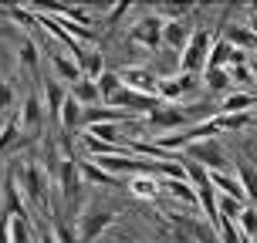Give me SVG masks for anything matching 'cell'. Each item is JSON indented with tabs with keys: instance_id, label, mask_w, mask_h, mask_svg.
I'll list each match as a JSON object with an SVG mask.
<instances>
[{
	"instance_id": "cell-31",
	"label": "cell",
	"mask_w": 257,
	"mask_h": 243,
	"mask_svg": "<svg viewBox=\"0 0 257 243\" xmlns=\"http://www.w3.org/2000/svg\"><path fill=\"white\" fill-rule=\"evenodd\" d=\"M237 230H240V236H247V240H257V206L247 203L244 209H240V216H237Z\"/></svg>"
},
{
	"instance_id": "cell-1",
	"label": "cell",
	"mask_w": 257,
	"mask_h": 243,
	"mask_svg": "<svg viewBox=\"0 0 257 243\" xmlns=\"http://www.w3.org/2000/svg\"><path fill=\"white\" fill-rule=\"evenodd\" d=\"M17 172V182H21V192L27 199V209H38V213H48L51 216L54 199H51V179L48 172L41 169V162H27L24 169H14Z\"/></svg>"
},
{
	"instance_id": "cell-6",
	"label": "cell",
	"mask_w": 257,
	"mask_h": 243,
	"mask_svg": "<svg viewBox=\"0 0 257 243\" xmlns=\"http://www.w3.org/2000/svg\"><path fill=\"white\" fill-rule=\"evenodd\" d=\"M128 41L139 44V48H146V51H159V48H163V21H159L153 11L139 14V17L128 24Z\"/></svg>"
},
{
	"instance_id": "cell-20",
	"label": "cell",
	"mask_w": 257,
	"mask_h": 243,
	"mask_svg": "<svg viewBox=\"0 0 257 243\" xmlns=\"http://www.w3.org/2000/svg\"><path fill=\"white\" fill-rule=\"evenodd\" d=\"M210 182H213L217 196H230V199H240V203H247V196H244V189H240L237 172H210Z\"/></svg>"
},
{
	"instance_id": "cell-26",
	"label": "cell",
	"mask_w": 257,
	"mask_h": 243,
	"mask_svg": "<svg viewBox=\"0 0 257 243\" xmlns=\"http://www.w3.org/2000/svg\"><path fill=\"white\" fill-rule=\"evenodd\" d=\"M233 172H237V179H240V189H244L247 203L257 206V169H254V166H247V162H240V166L233 169Z\"/></svg>"
},
{
	"instance_id": "cell-8",
	"label": "cell",
	"mask_w": 257,
	"mask_h": 243,
	"mask_svg": "<svg viewBox=\"0 0 257 243\" xmlns=\"http://www.w3.org/2000/svg\"><path fill=\"white\" fill-rule=\"evenodd\" d=\"M108 108H118V112H125V115H149V112H153L156 105H159V98H156V95H142V91H132V88H125V85H122V88L115 91V95H112V98H108Z\"/></svg>"
},
{
	"instance_id": "cell-10",
	"label": "cell",
	"mask_w": 257,
	"mask_h": 243,
	"mask_svg": "<svg viewBox=\"0 0 257 243\" xmlns=\"http://www.w3.org/2000/svg\"><path fill=\"white\" fill-rule=\"evenodd\" d=\"M44 115H48V112H44V102H41V95H34V91H31V95L24 98V105H21V112L14 115V118H17V125H21V135L34 142V139L41 135Z\"/></svg>"
},
{
	"instance_id": "cell-25",
	"label": "cell",
	"mask_w": 257,
	"mask_h": 243,
	"mask_svg": "<svg viewBox=\"0 0 257 243\" xmlns=\"http://www.w3.org/2000/svg\"><path fill=\"white\" fill-rule=\"evenodd\" d=\"M233 51H237V48H230V41H223L217 34V38H213V44H210L206 68H227V64H230V58H233Z\"/></svg>"
},
{
	"instance_id": "cell-19",
	"label": "cell",
	"mask_w": 257,
	"mask_h": 243,
	"mask_svg": "<svg viewBox=\"0 0 257 243\" xmlns=\"http://www.w3.org/2000/svg\"><path fill=\"white\" fill-rule=\"evenodd\" d=\"M200 81H203V88L210 91V95H230L233 91V81H230V75H227V68H206L203 75H200Z\"/></svg>"
},
{
	"instance_id": "cell-35",
	"label": "cell",
	"mask_w": 257,
	"mask_h": 243,
	"mask_svg": "<svg viewBox=\"0 0 257 243\" xmlns=\"http://www.w3.org/2000/svg\"><path fill=\"white\" fill-rule=\"evenodd\" d=\"M247 203H240V199H230V196H217V209H220V219H230V223H237V216H240V209H244Z\"/></svg>"
},
{
	"instance_id": "cell-28",
	"label": "cell",
	"mask_w": 257,
	"mask_h": 243,
	"mask_svg": "<svg viewBox=\"0 0 257 243\" xmlns=\"http://www.w3.org/2000/svg\"><path fill=\"white\" fill-rule=\"evenodd\" d=\"M17 54H21V61H24L27 71H38V64H41V51H38V44L27 38V34H21V38H17Z\"/></svg>"
},
{
	"instance_id": "cell-36",
	"label": "cell",
	"mask_w": 257,
	"mask_h": 243,
	"mask_svg": "<svg viewBox=\"0 0 257 243\" xmlns=\"http://www.w3.org/2000/svg\"><path fill=\"white\" fill-rule=\"evenodd\" d=\"M14 98H17V95H14V85L0 78V118H4V115L14 108Z\"/></svg>"
},
{
	"instance_id": "cell-18",
	"label": "cell",
	"mask_w": 257,
	"mask_h": 243,
	"mask_svg": "<svg viewBox=\"0 0 257 243\" xmlns=\"http://www.w3.org/2000/svg\"><path fill=\"white\" fill-rule=\"evenodd\" d=\"M48 61H51V68H54V75H58V81H81V68H78V61L75 58H68L64 51H48Z\"/></svg>"
},
{
	"instance_id": "cell-2",
	"label": "cell",
	"mask_w": 257,
	"mask_h": 243,
	"mask_svg": "<svg viewBox=\"0 0 257 243\" xmlns=\"http://www.w3.org/2000/svg\"><path fill=\"white\" fill-rule=\"evenodd\" d=\"M183 159H190L196 166H203L206 172H233V162H230V152L223 149V142L220 139H200L186 145V152Z\"/></svg>"
},
{
	"instance_id": "cell-7",
	"label": "cell",
	"mask_w": 257,
	"mask_h": 243,
	"mask_svg": "<svg viewBox=\"0 0 257 243\" xmlns=\"http://www.w3.org/2000/svg\"><path fill=\"white\" fill-rule=\"evenodd\" d=\"M112 223H115V209H108V206H88V209L78 216V240L81 243L98 240Z\"/></svg>"
},
{
	"instance_id": "cell-24",
	"label": "cell",
	"mask_w": 257,
	"mask_h": 243,
	"mask_svg": "<svg viewBox=\"0 0 257 243\" xmlns=\"http://www.w3.org/2000/svg\"><path fill=\"white\" fill-rule=\"evenodd\" d=\"M78 68H81V75H85V78L95 81V78L105 71V54L98 51V48H85V54L78 58Z\"/></svg>"
},
{
	"instance_id": "cell-29",
	"label": "cell",
	"mask_w": 257,
	"mask_h": 243,
	"mask_svg": "<svg viewBox=\"0 0 257 243\" xmlns=\"http://www.w3.org/2000/svg\"><path fill=\"white\" fill-rule=\"evenodd\" d=\"M95 85H98V95H102V105H105L118 88H122V75H118V71H112V68H105L102 75L95 78Z\"/></svg>"
},
{
	"instance_id": "cell-15",
	"label": "cell",
	"mask_w": 257,
	"mask_h": 243,
	"mask_svg": "<svg viewBox=\"0 0 257 243\" xmlns=\"http://www.w3.org/2000/svg\"><path fill=\"white\" fill-rule=\"evenodd\" d=\"M190 34H193V24L186 21V17H180V21H163V44H166L169 51H180L183 54Z\"/></svg>"
},
{
	"instance_id": "cell-3",
	"label": "cell",
	"mask_w": 257,
	"mask_h": 243,
	"mask_svg": "<svg viewBox=\"0 0 257 243\" xmlns=\"http://www.w3.org/2000/svg\"><path fill=\"white\" fill-rule=\"evenodd\" d=\"M203 88L200 75L193 71H173V75H163L159 78V102H173V105H186V98H193L196 91Z\"/></svg>"
},
{
	"instance_id": "cell-16",
	"label": "cell",
	"mask_w": 257,
	"mask_h": 243,
	"mask_svg": "<svg viewBox=\"0 0 257 243\" xmlns=\"http://www.w3.org/2000/svg\"><path fill=\"white\" fill-rule=\"evenodd\" d=\"M254 105H257V91L233 88L230 95H223V98H220L217 112H220V115H237V112H254Z\"/></svg>"
},
{
	"instance_id": "cell-5",
	"label": "cell",
	"mask_w": 257,
	"mask_h": 243,
	"mask_svg": "<svg viewBox=\"0 0 257 243\" xmlns=\"http://www.w3.org/2000/svg\"><path fill=\"white\" fill-rule=\"evenodd\" d=\"M54 186H58V192H61L64 206L75 213L78 206H81V189H85V179H81V162H78L75 155H71V159H61L58 176H54Z\"/></svg>"
},
{
	"instance_id": "cell-39",
	"label": "cell",
	"mask_w": 257,
	"mask_h": 243,
	"mask_svg": "<svg viewBox=\"0 0 257 243\" xmlns=\"http://www.w3.org/2000/svg\"><path fill=\"white\" fill-rule=\"evenodd\" d=\"M38 240L41 243H58V236H54L51 226H41V230H38Z\"/></svg>"
},
{
	"instance_id": "cell-37",
	"label": "cell",
	"mask_w": 257,
	"mask_h": 243,
	"mask_svg": "<svg viewBox=\"0 0 257 243\" xmlns=\"http://www.w3.org/2000/svg\"><path fill=\"white\" fill-rule=\"evenodd\" d=\"M51 230H54V236H58V243H81V240H78V233L71 230L64 219H58V216H54V226H51Z\"/></svg>"
},
{
	"instance_id": "cell-38",
	"label": "cell",
	"mask_w": 257,
	"mask_h": 243,
	"mask_svg": "<svg viewBox=\"0 0 257 243\" xmlns=\"http://www.w3.org/2000/svg\"><path fill=\"white\" fill-rule=\"evenodd\" d=\"M0 243H11V213L0 209Z\"/></svg>"
},
{
	"instance_id": "cell-23",
	"label": "cell",
	"mask_w": 257,
	"mask_h": 243,
	"mask_svg": "<svg viewBox=\"0 0 257 243\" xmlns=\"http://www.w3.org/2000/svg\"><path fill=\"white\" fill-rule=\"evenodd\" d=\"M68 95H71V98H75L78 105H85V108H91V105H102V95H98V85H95L91 78H81V81H75Z\"/></svg>"
},
{
	"instance_id": "cell-21",
	"label": "cell",
	"mask_w": 257,
	"mask_h": 243,
	"mask_svg": "<svg viewBox=\"0 0 257 243\" xmlns=\"http://www.w3.org/2000/svg\"><path fill=\"white\" fill-rule=\"evenodd\" d=\"M81 179H85V186H108V189L122 186V182H118V176L105 172V169H102V166H95L91 159H81Z\"/></svg>"
},
{
	"instance_id": "cell-33",
	"label": "cell",
	"mask_w": 257,
	"mask_h": 243,
	"mask_svg": "<svg viewBox=\"0 0 257 243\" xmlns=\"http://www.w3.org/2000/svg\"><path fill=\"white\" fill-rule=\"evenodd\" d=\"M85 135H91V139H102L108 142V145H125L122 142V135H118V125H91V128H81Z\"/></svg>"
},
{
	"instance_id": "cell-41",
	"label": "cell",
	"mask_w": 257,
	"mask_h": 243,
	"mask_svg": "<svg viewBox=\"0 0 257 243\" xmlns=\"http://www.w3.org/2000/svg\"><path fill=\"white\" fill-rule=\"evenodd\" d=\"M254 51H257V48H254Z\"/></svg>"
},
{
	"instance_id": "cell-30",
	"label": "cell",
	"mask_w": 257,
	"mask_h": 243,
	"mask_svg": "<svg viewBox=\"0 0 257 243\" xmlns=\"http://www.w3.org/2000/svg\"><path fill=\"white\" fill-rule=\"evenodd\" d=\"M254 122V112H237V115H217V128L220 132H244Z\"/></svg>"
},
{
	"instance_id": "cell-11",
	"label": "cell",
	"mask_w": 257,
	"mask_h": 243,
	"mask_svg": "<svg viewBox=\"0 0 257 243\" xmlns=\"http://www.w3.org/2000/svg\"><path fill=\"white\" fill-rule=\"evenodd\" d=\"M122 75V85L132 91H142V95H156L159 98V75L149 71V68H139V64H128L118 71Z\"/></svg>"
},
{
	"instance_id": "cell-4",
	"label": "cell",
	"mask_w": 257,
	"mask_h": 243,
	"mask_svg": "<svg viewBox=\"0 0 257 243\" xmlns=\"http://www.w3.org/2000/svg\"><path fill=\"white\" fill-rule=\"evenodd\" d=\"M210 44H213V34L210 27H193L190 41L180 54V71H193V75H203L206 71V58H210Z\"/></svg>"
},
{
	"instance_id": "cell-27",
	"label": "cell",
	"mask_w": 257,
	"mask_h": 243,
	"mask_svg": "<svg viewBox=\"0 0 257 243\" xmlns=\"http://www.w3.org/2000/svg\"><path fill=\"white\" fill-rule=\"evenodd\" d=\"M128 192L139 199H156L159 196V179L156 176H132L128 179Z\"/></svg>"
},
{
	"instance_id": "cell-14",
	"label": "cell",
	"mask_w": 257,
	"mask_h": 243,
	"mask_svg": "<svg viewBox=\"0 0 257 243\" xmlns=\"http://www.w3.org/2000/svg\"><path fill=\"white\" fill-rule=\"evenodd\" d=\"M159 192H166L173 203H183V206L200 209V199H196V189H193L190 179H159Z\"/></svg>"
},
{
	"instance_id": "cell-34",
	"label": "cell",
	"mask_w": 257,
	"mask_h": 243,
	"mask_svg": "<svg viewBox=\"0 0 257 243\" xmlns=\"http://www.w3.org/2000/svg\"><path fill=\"white\" fill-rule=\"evenodd\" d=\"M34 230H31V219L24 216H11V243H31Z\"/></svg>"
},
{
	"instance_id": "cell-13",
	"label": "cell",
	"mask_w": 257,
	"mask_h": 243,
	"mask_svg": "<svg viewBox=\"0 0 257 243\" xmlns=\"http://www.w3.org/2000/svg\"><path fill=\"white\" fill-rule=\"evenodd\" d=\"M220 38L230 41V48H237V51H244V54H250L257 48V34H254L250 24H237V21H233V24H223Z\"/></svg>"
},
{
	"instance_id": "cell-9",
	"label": "cell",
	"mask_w": 257,
	"mask_h": 243,
	"mask_svg": "<svg viewBox=\"0 0 257 243\" xmlns=\"http://www.w3.org/2000/svg\"><path fill=\"white\" fill-rule=\"evenodd\" d=\"M146 122H149L153 128H159L163 135H166V132H180V128H190L193 125L190 115H186V108H183V105H173V102H159L153 112L146 115Z\"/></svg>"
},
{
	"instance_id": "cell-40",
	"label": "cell",
	"mask_w": 257,
	"mask_h": 243,
	"mask_svg": "<svg viewBox=\"0 0 257 243\" xmlns=\"http://www.w3.org/2000/svg\"><path fill=\"white\" fill-rule=\"evenodd\" d=\"M250 71H254V81H257V58H250Z\"/></svg>"
},
{
	"instance_id": "cell-12",
	"label": "cell",
	"mask_w": 257,
	"mask_h": 243,
	"mask_svg": "<svg viewBox=\"0 0 257 243\" xmlns=\"http://www.w3.org/2000/svg\"><path fill=\"white\" fill-rule=\"evenodd\" d=\"M0 192H4V213H11V216H24L31 219V209H27V199H24V192H21V182H17V172H7V179L0 182Z\"/></svg>"
},
{
	"instance_id": "cell-22",
	"label": "cell",
	"mask_w": 257,
	"mask_h": 243,
	"mask_svg": "<svg viewBox=\"0 0 257 243\" xmlns=\"http://www.w3.org/2000/svg\"><path fill=\"white\" fill-rule=\"evenodd\" d=\"M81 112H85V105H78L71 95L64 98V105H61V115H58V122H61V132H81Z\"/></svg>"
},
{
	"instance_id": "cell-17",
	"label": "cell",
	"mask_w": 257,
	"mask_h": 243,
	"mask_svg": "<svg viewBox=\"0 0 257 243\" xmlns=\"http://www.w3.org/2000/svg\"><path fill=\"white\" fill-rule=\"evenodd\" d=\"M68 98V91L61 88V81L58 78H48V81H41V102H44V112L48 115H61V105Z\"/></svg>"
},
{
	"instance_id": "cell-32",
	"label": "cell",
	"mask_w": 257,
	"mask_h": 243,
	"mask_svg": "<svg viewBox=\"0 0 257 243\" xmlns=\"http://www.w3.org/2000/svg\"><path fill=\"white\" fill-rule=\"evenodd\" d=\"M17 142H21V125H17V118H11V122L0 125V155L11 152Z\"/></svg>"
}]
</instances>
